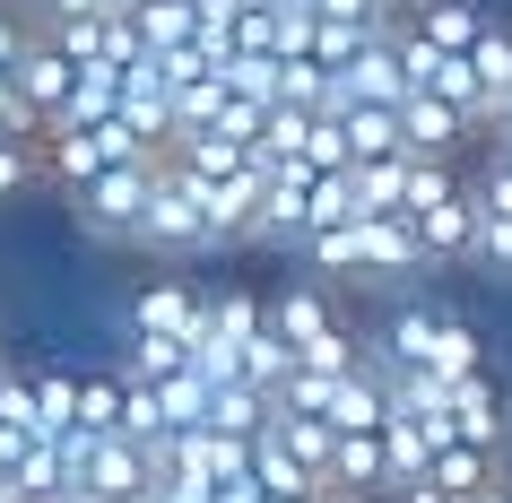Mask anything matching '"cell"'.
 I'll use <instances>...</instances> for the list:
<instances>
[{
    "instance_id": "cell-16",
    "label": "cell",
    "mask_w": 512,
    "mask_h": 503,
    "mask_svg": "<svg viewBox=\"0 0 512 503\" xmlns=\"http://www.w3.org/2000/svg\"><path fill=\"white\" fill-rule=\"evenodd\" d=\"M35 183H44V139H9L0 148V200H18Z\"/></svg>"
},
{
    "instance_id": "cell-6",
    "label": "cell",
    "mask_w": 512,
    "mask_h": 503,
    "mask_svg": "<svg viewBox=\"0 0 512 503\" xmlns=\"http://www.w3.org/2000/svg\"><path fill=\"white\" fill-rule=\"evenodd\" d=\"M443 443H478V451H504L512 443V399L495 373H460L443 382Z\"/></svg>"
},
{
    "instance_id": "cell-20",
    "label": "cell",
    "mask_w": 512,
    "mask_h": 503,
    "mask_svg": "<svg viewBox=\"0 0 512 503\" xmlns=\"http://www.w3.org/2000/svg\"><path fill=\"white\" fill-rule=\"evenodd\" d=\"M382 9H391V18H408V9H417V0H382Z\"/></svg>"
},
{
    "instance_id": "cell-13",
    "label": "cell",
    "mask_w": 512,
    "mask_h": 503,
    "mask_svg": "<svg viewBox=\"0 0 512 503\" xmlns=\"http://www.w3.org/2000/svg\"><path fill=\"white\" fill-rule=\"evenodd\" d=\"M330 113H339V139H348V165L400 157V113L391 105H330Z\"/></svg>"
},
{
    "instance_id": "cell-9",
    "label": "cell",
    "mask_w": 512,
    "mask_h": 503,
    "mask_svg": "<svg viewBox=\"0 0 512 503\" xmlns=\"http://www.w3.org/2000/svg\"><path fill=\"white\" fill-rule=\"evenodd\" d=\"M460 61H469V122L495 131V113H504V96H512V27L495 18V27H486Z\"/></svg>"
},
{
    "instance_id": "cell-5",
    "label": "cell",
    "mask_w": 512,
    "mask_h": 503,
    "mask_svg": "<svg viewBox=\"0 0 512 503\" xmlns=\"http://www.w3.org/2000/svg\"><path fill=\"white\" fill-rule=\"evenodd\" d=\"M200 321H209V287L200 278H148L131 295V330L122 339H174V347H200Z\"/></svg>"
},
{
    "instance_id": "cell-2",
    "label": "cell",
    "mask_w": 512,
    "mask_h": 503,
    "mask_svg": "<svg viewBox=\"0 0 512 503\" xmlns=\"http://www.w3.org/2000/svg\"><path fill=\"white\" fill-rule=\"evenodd\" d=\"M270 330H278V347L296 356V373H356L365 365V339L348 330V313H339V295H330L322 278L278 287L270 295Z\"/></svg>"
},
{
    "instance_id": "cell-1",
    "label": "cell",
    "mask_w": 512,
    "mask_h": 503,
    "mask_svg": "<svg viewBox=\"0 0 512 503\" xmlns=\"http://www.w3.org/2000/svg\"><path fill=\"white\" fill-rule=\"evenodd\" d=\"M374 365H408V373H443V382H460V373H486V339L478 321L452 313V304H426V295H408L400 313L374 330V347H365Z\"/></svg>"
},
{
    "instance_id": "cell-21",
    "label": "cell",
    "mask_w": 512,
    "mask_h": 503,
    "mask_svg": "<svg viewBox=\"0 0 512 503\" xmlns=\"http://www.w3.org/2000/svg\"><path fill=\"white\" fill-rule=\"evenodd\" d=\"M322 503H356V495H322Z\"/></svg>"
},
{
    "instance_id": "cell-14",
    "label": "cell",
    "mask_w": 512,
    "mask_h": 503,
    "mask_svg": "<svg viewBox=\"0 0 512 503\" xmlns=\"http://www.w3.org/2000/svg\"><path fill=\"white\" fill-rule=\"evenodd\" d=\"M122 408H131L122 365H87L79 373V434H122Z\"/></svg>"
},
{
    "instance_id": "cell-3",
    "label": "cell",
    "mask_w": 512,
    "mask_h": 503,
    "mask_svg": "<svg viewBox=\"0 0 512 503\" xmlns=\"http://www.w3.org/2000/svg\"><path fill=\"white\" fill-rule=\"evenodd\" d=\"M139 252H157V261H200V252H217V226L209 209H200V191L183 183V165H174V148L157 157V174H148V209H139Z\"/></svg>"
},
{
    "instance_id": "cell-22",
    "label": "cell",
    "mask_w": 512,
    "mask_h": 503,
    "mask_svg": "<svg viewBox=\"0 0 512 503\" xmlns=\"http://www.w3.org/2000/svg\"><path fill=\"white\" fill-rule=\"evenodd\" d=\"M44 9H53V0H44Z\"/></svg>"
},
{
    "instance_id": "cell-12",
    "label": "cell",
    "mask_w": 512,
    "mask_h": 503,
    "mask_svg": "<svg viewBox=\"0 0 512 503\" xmlns=\"http://www.w3.org/2000/svg\"><path fill=\"white\" fill-rule=\"evenodd\" d=\"M131 9V27H139V53L165 61V53H183V44H200V0H122Z\"/></svg>"
},
{
    "instance_id": "cell-8",
    "label": "cell",
    "mask_w": 512,
    "mask_h": 503,
    "mask_svg": "<svg viewBox=\"0 0 512 503\" xmlns=\"http://www.w3.org/2000/svg\"><path fill=\"white\" fill-rule=\"evenodd\" d=\"M79 79H87L79 61L61 53L53 35H35V44H27V61H18V79H9V87H18V96H27V113L44 122V131H53V122H61V105H70V87H79Z\"/></svg>"
},
{
    "instance_id": "cell-4",
    "label": "cell",
    "mask_w": 512,
    "mask_h": 503,
    "mask_svg": "<svg viewBox=\"0 0 512 503\" xmlns=\"http://www.w3.org/2000/svg\"><path fill=\"white\" fill-rule=\"evenodd\" d=\"M148 174H157V157H131V165H113V174H96V183H79L70 191V217L105 243H131L139 209H148Z\"/></svg>"
},
{
    "instance_id": "cell-7",
    "label": "cell",
    "mask_w": 512,
    "mask_h": 503,
    "mask_svg": "<svg viewBox=\"0 0 512 503\" xmlns=\"http://www.w3.org/2000/svg\"><path fill=\"white\" fill-rule=\"evenodd\" d=\"M469 139H486V131L452 105V96H426V87H408V96H400V148H408V157H452L460 165Z\"/></svg>"
},
{
    "instance_id": "cell-18",
    "label": "cell",
    "mask_w": 512,
    "mask_h": 503,
    "mask_svg": "<svg viewBox=\"0 0 512 503\" xmlns=\"http://www.w3.org/2000/svg\"><path fill=\"white\" fill-rule=\"evenodd\" d=\"M27 44H35V35L18 27V18H9V9H0V87L18 79V61H27Z\"/></svg>"
},
{
    "instance_id": "cell-17",
    "label": "cell",
    "mask_w": 512,
    "mask_h": 503,
    "mask_svg": "<svg viewBox=\"0 0 512 503\" xmlns=\"http://www.w3.org/2000/svg\"><path fill=\"white\" fill-rule=\"evenodd\" d=\"M313 18H339V27H374V18H391L382 0H304Z\"/></svg>"
},
{
    "instance_id": "cell-10",
    "label": "cell",
    "mask_w": 512,
    "mask_h": 503,
    "mask_svg": "<svg viewBox=\"0 0 512 503\" xmlns=\"http://www.w3.org/2000/svg\"><path fill=\"white\" fill-rule=\"evenodd\" d=\"M486 27H495V9H486V0H417V9H408V35L434 44V53H452V61L469 53Z\"/></svg>"
},
{
    "instance_id": "cell-15",
    "label": "cell",
    "mask_w": 512,
    "mask_h": 503,
    "mask_svg": "<svg viewBox=\"0 0 512 503\" xmlns=\"http://www.w3.org/2000/svg\"><path fill=\"white\" fill-rule=\"evenodd\" d=\"M469 269L512 278V217H478V235H469Z\"/></svg>"
},
{
    "instance_id": "cell-19",
    "label": "cell",
    "mask_w": 512,
    "mask_h": 503,
    "mask_svg": "<svg viewBox=\"0 0 512 503\" xmlns=\"http://www.w3.org/2000/svg\"><path fill=\"white\" fill-rule=\"evenodd\" d=\"M478 503H512V469H504V477H495V486H486V495H478Z\"/></svg>"
},
{
    "instance_id": "cell-11",
    "label": "cell",
    "mask_w": 512,
    "mask_h": 503,
    "mask_svg": "<svg viewBox=\"0 0 512 503\" xmlns=\"http://www.w3.org/2000/svg\"><path fill=\"white\" fill-rule=\"evenodd\" d=\"M495 477H504V451H478V443H434V460H426V477H417V486L478 503L486 486H495Z\"/></svg>"
}]
</instances>
